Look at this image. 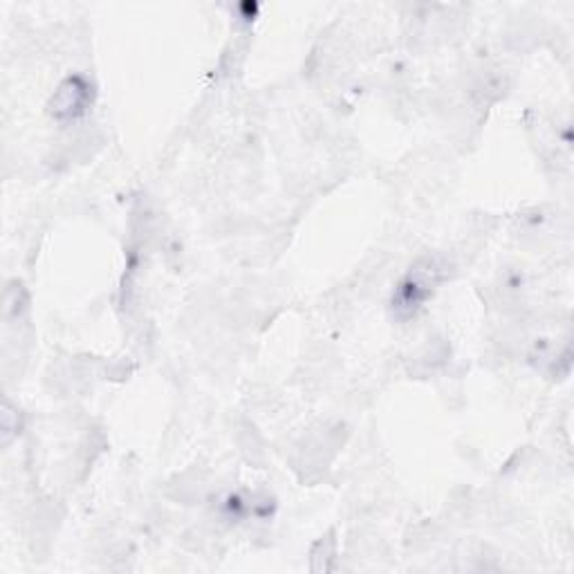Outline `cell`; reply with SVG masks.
<instances>
[{
	"mask_svg": "<svg viewBox=\"0 0 574 574\" xmlns=\"http://www.w3.org/2000/svg\"><path fill=\"white\" fill-rule=\"evenodd\" d=\"M447 267L438 259H420L406 276L395 285L391 299V312L398 321H411L426 306V301L436 295L438 285L445 280Z\"/></svg>",
	"mask_w": 574,
	"mask_h": 574,
	"instance_id": "1",
	"label": "cell"
},
{
	"mask_svg": "<svg viewBox=\"0 0 574 574\" xmlns=\"http://www.w3.org/2000/svg\"><path fill=\"white\" fill-rule=\"evenodd\" d=\"M92 104V85L83 77H68L53 94L50 115L66 124L83 117Z\"/></svg>",
	"mask_w": 574,
	"mask_h": 574,
	"instance_id": "2",
	"label": "cell"
},
{
	"mask_svg": "<svg viewBox=\"0 0 574 574\" xmlns=\"http://www.w3.org/2000/svg\"><path fill=\"white\" fill-rule=\"evenodd\" d=\"M19 436V411L5 402L3 404V445H10Z\"/></svg>",
	"mask_w": 574,
	"mask_h": 574,
	"instance_id": "3",
	"label": "cell"
}]
</instances>
